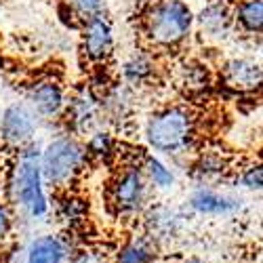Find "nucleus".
Instances as JSON below:
<instances>
[{
    "mask_svg": "<svg viewBox=\"0 0 263 263\" xmlns=\"http://www.w3.org/2000/svg\"><path fill=\"white\" fill-rule=\"evenodd\" d=\"M194 30V11L183 0H147L141 5V32L149 47L177 49Z\"/></svg>",
    "mask_w": 263,
    "mask_h": 263,
    "instance_id": "f257e3e1",
    "label": "nucleus"
},
{
    "mask_svg": "<svg viewBox=\"0 0 263 263\" xmlns=\"http://www.w3.org/2000/svg\"><path fill=\"white\" fill-rule=\"evenodd\" d=\"M145 143L166 156H177L194 141V118L183 105L160 107L145 120L143 126Z\"/></svg>",
    "mask_w": 263,
    "mask_h": 263,
    "instance_id": "f03ea898",
    "label": "nucleus"
},
{
    "mask_svg": "<svg viewBox=\"0 0 263 263\" xmlns=\"http://www.w3.org/2000/svg\"><path fill=\"white\" fill-rule=\"evenodd\" d=\"M11 192L15 202L30 217H45L49 213V200L45 192V179L40 173V149L26 145L21 147L19 160L11 177Z\"/></svg>",
    "mask_w": 263,
    "mask_h": 263,
    "instance_id": "7ed1b4c3",
    "label": "nucleus"
},
{
    "mask_svg": "<svg viewBox=\"0 0 263 263\" xmlns=\"http://www.w3.org/2000/svg\"><path fill=\"white\" fill-rule=\"evenodd\" d=\"M84 145L72 137L61 135L55 137L40 152V173L45 183L51 187H68L86 164Z\"/></svg>",
    "mask_w": 263,
    "mask_h": 263,
    "instance_id": "20e7f679",
    "label": "nucleus"
},
{
    "mask_svg": "<svg viewBox=\"0 0 263 263\" xmlns=\"http://www.w3.org/2000/svg\"><path fill=\"white\" fill-rule=\"evenodd\" d=\"M147 179L139 164L124 166L109 185V202L118 215H135L145 206Z\"/></svg>",
    "mask_w": 263,
    "mask_h": 263,
    "instance_id": "39448f33",
    "label": "nucleus"
},
{
    "mask_svg": "<svg viewBox=\"0 0 263 263\" xmlns=\"http://www.w3.org/2000/svg\"><path fill=\"white\" fill-rule=\"evenodd\" d=\"M36 130H38V116L28 103L15 101L5 107L3 116H0V135L9 145L19 149L30 145Z\"/></svg>",
    "mask_w": 263,
    "mask_h": 263,
    "instance_id": "423d86ee",
    "label": "nucleus"
},
{
    "mask_svg": "<svg viewBox=\"0 0 263 263\" xmlns=\"http://www.w3.org/2000/svg\"><path fill=\"white\" fill-rule=\"evenodd\" d=\"M114 51V30L105 15H95L82 21V53L93 63H103Z\"/></svg>",
    "mask_w": 263,
    "mask_h": 263,
    "instance_id": "0eeeda50",
    "label": "nucleus"
},
{
    "mask_svg": "<svg viewBox=\"0 0 263 263\" xmlns=\"http://www.w3.org/2000/svg\"><path fill=\"white\" fill-rule=\"evenodd\" d=\"M26 99H28V105L34 109V114L42 118L61 116L65 112V103H68L63 86L53 78H42L30 84Z\"/></svg>",
    "mask_w": 263,
    "mask_h": 263,
    "instance_id": "6e6552de",
    "label": "nucleus"
},
{
    "mask_svg": "<svg viewBox=\"0 0 263 263\" xmlns=\"http://www.w3.org/2000/svg\"><path fill=\"white\" fill-rule=\"evenodd\" d=\"M194 26H198L202 38L221 42L232 34V28H234L232 9L223 0H211L198 15H194Z\"/></svg>",
    "mask_w": 263,
    "mask_h": 263,
    "instance_id": "1a4fd4ad",
    "label": "nucleus"
},
{
    "mask_svg": "<svg viewBox=\"0 0 263 263\" xmlns=\"http://www.w3.org/2000/svg\"><path fill=\"white\" fill-rule=\"evenodd\" d=\"M221 76L230 89L251 93L261 84V63L249 57H232L221 65Z\"/></svg>",
    "mask_w": 263,
    "mask_h": 263,
    "instance_id": "9d476101",
    "label": "nucleus"
},
{
    "mask_svg": "<svg viewBox=\"0 0 263 263\" xmlns=\"http://www.w3.org/2000/svg\"><path fill=\"white\" fill-rule=\"evenodd\" d=\"M65 109H68L70 120L78 130L91 133L93 126L97 124V116L101 112V101L91 89H80L65 103Z\"/></svg>",
    "mask_w": 263,
    "mask_h": 263,
    "instance_id": "9b49d317",
    "label": "nucleus"
},
{
    "mask_svg": "<svg viewBox=\"0 0 263 263\" xmlns=\"http://www.w3.org/2000/svg\"><path fill=\"white\" fill-rule=\"evenodd\" d=\"M190 206L200 215H226L240 206V200L211 187H198L190 196Z\"/></svg>",
    "mask_w": 263,
    "mask_h": 263,
    "instance_id": "f8f14e48",
    "label": "nucleus"
},
{
    "mask_svg": "<svg viewBox=\"0 0 263 263\" xmlns=\"http://www.w3.org/2000/svg\"><path fill=\"white\" fill-rule=\"evenodd\" d=\"M65 259H68V245L63 238L53 234L32 240L26 255V263H65Z\"/></svg>",
    "mask_w": 263,
    "mask_h": 263,
    "instance_id": "ddd939ff",
    "label": "nucleus"
},
{
    "mask_svg": "<svg viewBox=\"0 0 263 263\" xmlns=\"http://www.w3.org/2000/svg\"><path fill=\"white\" fill-rule=\"evenodd\" d=\"M177 82L185 93L198 95L211 89L213 84V74L209 70V65L198 61V59H187L179 65L177 70Z\"/></svg>",
    "mask_w": 263,
    "mask_h": 263,
    "instance_id": "4468645a",
    "label": "nucleus"
},
{
    "mask_svg": "<svg viewBox=\"0 0 263 263\" xmlns=\"http://www.w3.org/2000/svg\"><path fill=\"white\" fill-rule=\"evenodd\" d=\"M232 19L245 34L259 36L263 30V0H240L232 11Z\"/></svg>",
    "mask_w": 263,
    "mask_h": 263,
    "instance_id": "2eb2a0df",
    "label": "nucleus"
},
{
    "mask_svg": "<svg viewBox=\"0 0 263 263\" xmlns=\"http://www.w3.org/2000/svg\"><path fill=\"white\" fill-rule=\"evenodd\" d=\"M141 171L145 175V179L147 183H152L154 187L158 190H168L175 185V175L173 171L156 156H152V154H145L143 156V162H141Z\"/></svg>",
    "mask_w": 263,
    "mask_h": 263,
    "instance_id": "dca6fc26",
    "label": "nucleus"
},
{
    "mask_svg": "<svg viewBox=\"0 0 263 263\" xmlns=\"http://www.w3.org/2000/svg\"><path fill=\"white\" fill-rule=\"evenodd\" d=\"M154 76V65L145 55H133L122 63V80L126 84L139 86Z\"/></svg>",
    "mask_w": 263,
    "mask_h": 263,
    "instance_id": "f3484780",
    "label": "nucleus"
},
{
    "mask_svg": "<svg viewBox=\"0 0 263 263\" xmlns=\"http://www.w3.org/2000/svg\"><path fill=\"white\" fill-rule=\"evenodd\" d=\"M114 149H116L114 135L109 133V130H103V128H93L89 133V139L84 143L86 156H93L97 160H107L114 154Z\"/></svg>",
    "mask_w": 263,
    "mask_h": 263,
    "instance_id": "a211bd4d",
    "label": "nucleus"
},
{
    "mask_svg": "<svg viewBox=\"0 0 263 263\" xmlns=\"http://www.w3.org/2000/svg\"><path fill=\"white\" fill-rule=\"evenodd\" d=\"M156 253L145 240H128L116 253V263H154Z\"/></svg>",
    "mask_w": 263,
    "mask_h": 263,
    "instance_id": "6ab92c4d",
    "label": "nucleus"
},
{
    "mask_svg": "<svg viewBox=\"0 0 263 263\" xmlns=\"http://www.w3.org/2000/svg\"><path fill=\"white\" fill-rule=\"evenodd\" d=\"M86 211H89L86 202L80 198V196H74V194L63 196L61 202H59V213H61V217L68 223H80V221H84Z\"/></svg>",
    "mask_w": 263,
    "mask_h": 263,
    "instance_id": "aec40b11",
    "label": "nucleus"
},
{
    "mask_svg": "<svg viewBox=\"0 0 263 263\" xmlns=\"http://www.w3.org/2000/svg\"><path fill=\"white\" fill-rule=\"evenodd\" d=\"M152 226V234H162V236H168L175 228V223H177V219H175V215L168 211V209H156L154 213L149 215V221Z\"/></svg>",
    "mask_w": 263,
    "mask_h": 263,
    "instance_id": "412c9836",
    "label": "nucleus"
},
{
    "mask_svg": "<svg viewBox=\"0 0 263 263\" xmlns=\"http://www.w3.org/2000/svg\"><path fill=\"white\" fill-rule=\"evenodd\" d=\"M68 7L72 9V13L76 17H80L82 21L89 19V17H95V15H101L103 13V0H65Z\"/></svg>",
    "mask_w": 263,
    "mask_h": 263,
    "instance_id": "4be33fe9",
    "label": "nucleus"
},
{
    "mask_svg": "<svg viewBox=\"0 0 263 263\" xmlns=\"http://www.w3.org/2000/svg\"><path fill=\"white\" fill-rule=\"evenodd\" d=\"M240 183L251 192H261L263 187V171L259 162H253L240 171Z\"/></svg>",
    "mask_w": 263,
    "mask_h": 263,
    "instance_id": "5701e85b",
    "label": "nucleus"
},
{
    "mask_svg": "<svg viewBox=\"0 0 263 263\" xmlns=\"http://www.w3.org/2000/svg\"><path fill=\"white\" fill-rule=\"evenodd\" d=\"M223 168H226L223 160L217 158V156H204L202 162L198 164V173L202 175V177H211V175H215V177H217V175L223 173Z\"/></svg>",
    "mask_w": 263,
    "mask_h": 263,
    "instance_id": "b1692460",
    "label": "nucleus"
},
{
    "mask_svg": "<svg viewBox=\"0 0 263 263\" xmlns=\"http://www.w3.org/2000/svg\"><path fill=\"white\" fill-rule=\"evenodd\" d=\"M9 230H11V213H9L7 204L0 202V240H5Z\"/></svg>",
    "mask_w": 263,
    "mask_h": 263,
    "instance_id": "393cba45",
    "label": "nucleus"
},
{
    "mask_svg": "<svg viewBox=\"0 0 263 263\" xmlns=\"http://www.w3.org/2000/svg\"><path fill=\"white\" fill-rule=\"evenodd\" d=\"M72 263H105V261L99 259V257L93 255V253H78V255L72 259Z\"/></svg>",
    "mask_w": 263,
    "mask_h": 263,
    "instance_id": "a878e982",
    "label": "nucleus"
},
{
    "mask_svg": "<svg viewBox=\"0 0 263 263\" xmlns=\"http://www.w3.org/2000/svg\"><path fill=\"white\" fill-rule=\"evenodd\" d=\"M179 263H206V261H202V259H198V257H190V259H183V261H179Z\"/></svg>",
    "mask_w": 263,
    "mask_h": 263,
    "instance_id": "bb28decb",
    "label": "nucleus"
}]
</instances>
